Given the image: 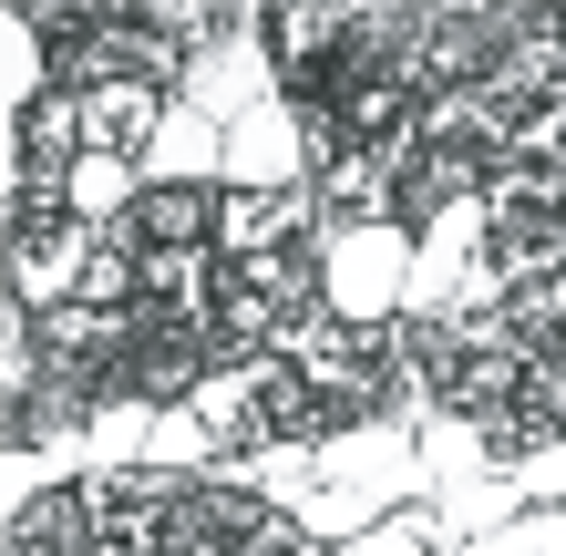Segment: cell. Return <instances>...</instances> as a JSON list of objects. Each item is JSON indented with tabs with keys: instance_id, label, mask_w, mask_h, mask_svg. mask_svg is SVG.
<instances>
[{
	"instance_id": "6da1fadb",
	"label": "cell",
	"mask_w": 566,
	"mask_h": 556,
	"mask_svg": "<svg viewBox=\"0 0 566 556\" xmlns=\"http://www.w3.org/2000/svg\"><path fill=\"white\" fill-rule=\"evenodd\" d=\"M207 371H227V350L207 319H145L135 310V350H124V402H196Z\"/></svg>"
},
{
	"instance_id": "7a4b0ae2",
	"label": "cell",
	"mask_w": 566,
	"mask_h": 556,
	"mask_svg": "<svg viewBox=\"0 0 566 556\" xmlns=\"http://www.w3.org/2000/svg\"><path fill=\"white\" fill-rule=\"evenodd\" d=\"M319 217V186H227V207H217V258L227 269H248V258H269V248H298Z\"/></svg>"
},
{
	"instance_id": "3957f363",
	"label": "cell",
	"mask_w": 566,
	"mask_h": 556,
	"mask_svg": "<svg viewBox=\"0 0 566 556\" xmlns=\"http://www.w3.org/2000/svg\"><path fill=\"white\" fill-rule=\"evenodd\" d=\"M93 238H104V227H83V217L11 238V310H31V319L73 310V300H83V269H93Z\"/></svg>"
},
{
	"instance_id": "277c9868",
	"label": "cell",
	"mask_w": 566,
	"mask_h": 556,
	"mask_svg": "<svg viewBox=\"0 0 566 556\" xmlns=\"http://www.w3.org/2000/svg\"><path fill=\"white\" fill-rule=\"evenodd\" d=\"M217 207L227 196L196 176H145V207L124 227H135V248H217Z\"/></svg>"
},
{
	"instance_id": "5b68a950",
	"label": "cell",
	"mask_w": 566,
	"mask_h": 556,
	"mask_svg": "<svg viewBox=\"0 0 566 556\" xmlns=\"http://www.w3.org/2000/svg\"><path fill=\"white\" fill-rule=\"evenodd\" d=\"M11 556H93V495H83V484L21 495L11 505Z\"/></svg>"
},
{
	"instance_id": "8992f818",
	"label": "cell",
	"mask_w": 566,
	"mask_h": 556,
	"mask_svg": "<svg viewBox=\"0 0 566 556\" xmlns=\"http://www.w3.org/2000/svg\"><path fill=\"white\" fill-rule=\"evenodd\" d=\"M83 114H93V145H104V155H135V166L155 155L165 124H176V114H165V83H104V93H83Z\"/></svg>"
},
{
	"instance_id": "52a82bcc",
	"label": "cell",
	"mask_w": 566,
	"mask_h": 556,
	"mask_svg": "<svg viewBox=\"0 0 566 556\" xmlns=\"http://www.w3.org/2000/svg\"><path fill=\"white\" fill-rule=\"evenodd\" d=\"M135 207H145V176H135V155H104V145H93L83 166H73V217H83V227H124Z\"/></svg>"
},
{
	"instance_id": "ba28073f",
	"label": "cell",
	"mask_w": 566,
	"mask_h": 556,
	"mask_svg": "<svg viewBox=\"0 0 566 556\" xmlns=\"http://www.w3.org/2000/svg\"><path fill=\"white\" fill-rule=\"evenodd\" d=\"M432 546V526H371V536H350L340 556H422Z\"/></svg>"
},
{
	"instance_id": "9c48e42d",
	"label": "cell",
	"mask_w": 566,
	"mask_h": 556,
	"mask_svg": "<svg viewBox=\"0 0 566 556\" xmlns=\"http://www.w3.org/2000/svg\"><path fill=\"white\" fill-rule=\"evenodd\" d=\"M525 495H566V443H546V453H525Z\"/></svg>"
}]
</instances>
